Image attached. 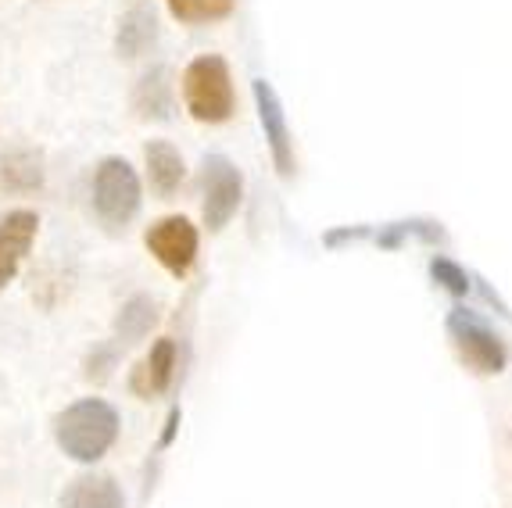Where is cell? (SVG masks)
<instances>
[{"instance_id":"cell-4","label":"cell","mask_w":512,"mask_h":508,"mask_svg":"<svg viewBox=\"0 0 512 508\" xmlns=\"http://www.w3.org/2000/svg\"><path fill=\"white\" fill-rule=\"evenodd\" d=\"M448 337H452L455 351L462 355V362L477 369L484 376H495L505 369L509 355L505 344L498 340V333L487 326L484 319H477L473 312H452L448 315Z\"/></svg>"},{"instance_id":"cell-13","label":"cell","mask_w":512,"mask_h":508,"mask_svg":"<svg viewBox=\"0 0 512 508\" xmlns=\"http://www.w3.org/2000/svg\"><path fill=\"white\" fill-rule=\"evenodd\" d=\"M133 111L140 119H158L165 122L172 115V86L165 68H151L133 90Z\"/></svg>"},{"instance_id":"cell-8","label":"cell","mask_w":512,"mask_h":508,"mask_svg":"<svg viewBox=\"0 0 512 508\" xmlns=\"http://www.w3.org/2000/svg\"><path fill=\"white\" fill-rule=\"evenodd\" d=\"M176 358H180V348H176V340H158L151 348V355L144 358V362L133 369V376H129V387H133V394L144 401L158 398V394H165V390L172 387V376H176Z\"/></svg>"},{"instance_id":"cell-17","label":"cell","mask_w":512,"mask_h":508,"mask_svg":"<svg viewBox=\"0 0 512 508\" xmlns=\"http://www.w3.org/2000/svg\"><path fill=\"white\" fill-rule=\"evenodd\" d=\"M430 276H434L444 290H452V294H466V290H470L466 269H459V265L448 262V258H434V262H430Z\"/></svg>"},{"instance_id":"cell-1","label":"cell","mask_w":512,"mask_h":508,"mask_svg":"<svg viewBox=\"0 0 512 508\" xmlns=\"http://www.w3.org/2000/svg\"><path fill=\"white\" fill-rule=\"evenodd\" d=\"M61 451L76 462H97L119 437V412L101 398H83L69 405L54 423Z\"/></svg>"},{"instance_id":"cell-12","label":"cell","mask_w":512,"mask_h":508,"mask_svg":"<svg viewBox=\"0 0 512 508\" xmlns=\"http://www.w3.org/2000/svg\"><path fill=\"white\" fill-rule=\"evenodd\" d=\"M147 158V179H151V190L158 197H172L176 190H180L183 176H187V169H183V158L180 151L169 144V140H151L144 151Z\"/></svg>"},{"instance_id":"cell-16","label":"cell","mask_w":512,"mask_h":508,"mask_svg":"<svg viewBox=\"0 0 512 508\" xmlns=\"http://www.w3.org/2000/svg\"><path fill=\"white\" fill-rule=\"evenodd\" d=\"M169 11L187 26H201V22H215L233 11V0H169Z\"/></svg>"},{"instance_id":"cell-7","label":"cell","mask_w":512,"mask_h":508,"mask_svg":"<svg viewBox=\"0 0 512 508\" xmlns=\"http://www.w3.org/2000/svg\"><path fill=\"white\" fill-rule=\"evenodd\" d=\"M255 104H258V119H262L265 140H269V151H273L276 172L280 176H291L294 172V140H291V126H287V115H283V104L276 97L273 83L255 79Z\"/></svg>"},{"instance_id":"cell-3","label":"cell","mask_w":512,"mask_h":508,"mask_svg":"<svg viewBox=\"0 0 512 508\" xmlns=\"http://www.w3.org/2000/svg\"><path fill=\"white\" fill-rule=\"evenodd\" d=\"M94 212L108 229H126L140 212V179L126 158H104L94 176Z\"/></svg>"},{"instance_id":"cell-15","label":"cell","mask_w":512,"mask_h":508,"mask_svg":"<svg viewBox=\"0 0 512 508\" xmlns=\"http://www.w3.org/2000/svg\"><path fill=\"white\" fill-rule=\"evenodd\" d=\"M158 322V305H154L147 294L129 297L122 305L119 319H115V333H119V344H137L151 333V326Z\"/></svg>"},{"instance_id":"cell-11","label":"cell","mask_w":512,"mask_h":508,"mask_svg":"<svg viewBox=\"0 0 512 508\" xmlns=\"http://www.w3.org/2000/svg\"><path fill=\"white\" fill-rule=\"evenodd\" d=\"M61 508H126V494L111 476H79L61 494Z\"/></svg>"},{"instance_id":"cell-14","label":"cell","mask_w":512,"mask_h":508,"mask_svg":"<svg viewBox=\"0 0 512 508\" xmlns=\"http://www.w3.org/2000/svg\"><path fill=\"white\" fill-rule=\"evenodd\" d=\"M158 40V22H154L151 8H133L119 22V36H115V47H119L122 58H140V54Z\"/></svg>"},{"instance_id":"cell-10","label":"cell","mask_w":512,"mask_h":508,"mask_svg":"<svg viewBox=\"0 0 512 508\" xmlns=\"http://www.w3.org/2000/svg\"><path fill=\"white\" fill-rule=\"evenodd\" d=\"M43 154L33 147H15V151L0 154V187L8 194H33L43 187Z\"/></svg>"},{"instance_id":"cell-2","label":"cell","mask_w":512,"mask_h":508,"mask_svg":"<svg viewBox=\"0 0 512 508\" xmlns=\"http://www.w3.org/2000/svg\"><path fill=\"white\" fill-rule=\"evenodd\" d=\"M183 104L197 122H226L237 108L230 65L219 54H201L183 72Z\"/></svg>"},{"instance_id":"cell-18","label":"cell","mask_w":512,"mask_h":508,"mask_svg":"<svg viewBox=\"0 0 512 508\" xmlns=\"http://www.w3.org/2000/svg\"><path fill=\"white\" fill-rule=\"evenodd\" d=\"M115 355H119L115 348H97L94 355L86 358V376H90V380H104L108 369L115 365Z\"/></svg>"},{"instance_id":"cell-6","label":"cell","mask_w":512,"mask_h":508,"mask_svg":"<svg viewBox=\"0 0 512 508\" xmlns=\"http://www.w3.org/2000/svg\"><path fill=\"white\" fill-rule=\"evenodd\" d=\"M147 247L172 276H187L197 258V229L183 215H169L147 229Z\"/></svg>"},{"instance_id":"cell-9","label":"cell","mask_w":512,"mask_h":508,"mask_svg":"<svg viewBox=\"0 0 512 508\" xmlns=\"http://www.w3.org/2000/svg\"><path fill=\"white\" fill-rule=\"evenodd\" d=\"M36 226H40V219H36V212H26V208H18V212L0 219V287H8V280L18 272L22 258L29 254Z\"/></svg>"},{"instance_id":"cell-5","label":"cell","mask_w":512,"mask_h":508,"mask_svg":"<svg viewBox=\"0 0 512 508\" xmlns=\"http://www.w3.org/2000/svg\"><path fill=\"white\" fill-rule=\"evenodd\" d=\"M240 194H244V179H240L237 165L222 154H208L205 158V226L222 229L237 215Z\"/></svg>"}]
</instances>
